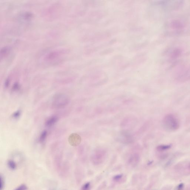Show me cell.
Instances as JSON below:
<instances>
[{
    "label": "cell",
    "instance_id": "6da1fadb",
    "mask_svg": "<svg viewBox=\"0 0 190 190\" xmlns=\"http://www.w3.org/2000/svg\"><path fill=\"white\" fill-rule=\"evenodd\" d=\"M185 25L182 21L179 19L170 21L166 25V30L170 34L177 35L183 32Z\"/></svg>",
    "mask_w": 190,
    "mask_h": 190
},
{
    "label": "cell",
    "instance_id": "7a4b0ae2",
    "mask_svg": "<svg viewBox=\"0 0 190 190\" xmlns=\"http://www.w3.org/2000/svg\"><path fill=\"white\" fill-rule=\"evenodd\" d=\"M163 126L165 129L170 132L177 130L179 127V123L177 118L173 114H167L164 118Z\"/></svg>",
    "mask_w": 190,
    "mask_h": 190
},
{
    "label": "cell",
    "instance_id": "3957f363",
    "mask_svg": "<svg viewBox=\"0 0 190 190\" xmlns=\"http://www.w3.org/2000/svg\"><path fill=\"white\" fill-rule=\"evenodd\" d=\"M183 4V2L180 1H164L159 3L163 10L169 11L179 10Z\"/></svg>",
    "mask_w": 190,
    "mask_h": 190
},
{
    "label": "cell",
    "instance_id": "277c9868",
    "mask_svg": "<svg viewBox=\"0 0 190 190\" xmlns=\"http://www.w3.org/2000/svg\"><path fill=\"white\" fill-rule=\"evenodd\" d=\"M183 51L180 48L174 47L170 48L165 53V57L168 59V61L171 62L177 61L183 54Z\"/></svg>",
    "mask_w": 190,
    "mask_h": 190
},
{
    "label": "cell",
    "instance_id": "5b68a950",
    "mask_svg": "<svg viewBox=\"0 0 190 190\" xmlns=\"http://www.w3.org/2000/svg\"><path fill=\"white\" fill-rule=\"evenodd\" d=\"M69 102V99L66 95L60 94L57 95L53 100V105L56 108L65 106Z\"/></svg>",
    "mask_w": 190,
    "mask_h": 190
},
{
    "label": "cell",
    "instance_id": "8992f818",
    "mask_svg": "<svg viewBox=\"0 0 190 190\" xmlns=\"http://www.w3.org/2000/svg\"><path fill=\"white\" fill-rule=\"evenodd\" d=\"M65 53V51L62 49L51 51L45 55L44 60L48 62L54 61L62 56Z\"/></svg>",
    "mask_w": 190,
    "mask_h": 190
},
{
    "label": "cell",
    "instance_id": "52a82bcc",
    "mask_svg": "<svg viewBox=\"0 0 190 190\" xmlns=\"http://www.w3.org/2000/svg\"><path fill=\"white\" fill-rule=\"evenodd\" d=\"M70 163L68 162L65 161L60 170L57 173L62 178H67L70 174Z\"/></svg>",
    "mask_w": 190,
    "mask_h": 190
},
{
    "label": "cell",
    "instance_id": "ba28073f",
    "mask_svg": "<svg viewBox=\"0 0 190 190\" xmlns=\"http://www.w3.org/2000/svg\"><path fill=\"white\" fill-rule=\"evenodd\" d=\"M57 120H58V118L56 117H52L49 118L46 122V126L48 127L51 126L57 122Z\"/></svg>",
    "mask_w": 190,
    "mask_h": 190
},
{
    "label": "cell",
    "instance_id": "9c48e42d",
    "mask_svg": "<svg viewBox=\"0 0 190 190\" xmlns=\"http://www.w3.org/2000/svg\"><path fill=\"white\" fill-rule=\"evenodd\" d=\"M10 49L9 48L5 47L3 48L1 50V58H3L8 55L10 53Z\"/></svg>",
    "mask_w": 190,
    "mask_h": 190
},
{
    "label": "cell",
    "instance_id": "30bf717a",
    "mask_svg": "<svg viewBox=\"0 0 190 190\" xmlns=\"http://www.w3.org/2000/svg\"><path fill=\"white\" fill-rule=\"evenodd\" d=\"M7 165L10 169L12 170H15L17 168V163L12 160H9L8 161Z\"/></svg>",
    "mask_w": 190,
    "mask_h": 190
},
{
    "label": "cell",
    "instance_id": "8fae6325",
    "mask_svg": "<svg viewBox=\"0 0 190 190\" xmlns=\"http://www.w3.org/2000/svg\"><path fill=\"white\" fill-rule=\"evenodd\" d=\"M0 181H1V186H0V190H3L5 186V180L4 176L1 174L0 175Z\"/></svg>",
    "mask_w": 190,
    "mask_h": 190
},
{
    "label": "cell",
    "instance_id": "7c38bea8",
    "mask_svg": "<svg viewBox=\"0 0 190 190\" xmlns=\"http://www.w3.org/2000/svg\"><path fill=\"white\" fill-rule=\"evenodd\" d=\"M170 147V145H161L158 146L157 147V149L158 150L163 151L168 149Z\"/></svg>",
    "mask_w": 190,
    "mask_h": 190
},
{
    "label": "cell",
    "instance_id": "4fadbf2b",
    "mask_svg": "<svg viewBox=\"0 0 190 190\" xmlns=\"http://www.w3.org/2000/svg\"><path fill=\"white\" fill-rule=\"evenodd\" d=\"M28 189V187L27 186L26 184H23L19 185L14 190H27Z\"/></svg>",
    "mask_w": 190,
    "mask_h": 190
},
{
    "label": "cell",
    "instance_id": "5bb4252c",
    "mask_svg": "<svg viewBox=\"0 0 190 190\" xmlns=\"http://www.w3.org/2000/svg\"><path fill=\"white\" fill-rule=\"evenodd\" d=\"M90 189V183L89 182H87L82 185L80 190H89Z\"/></svg>",
    "mask_w": 190,
    "mask_h": 190
},
{
    "label": "cell",
    "instance_id": "9a60e30c",
    "mask_svg": "<svg viewBox=\"0 0 190 190\" xmlns=\"http://www.w3.org/2000/svg\"><path fill=\"white\" fill-rule=\"evenodd\" d=\"M47 135V132L46 131H44L42 133L40 137V141L41 142H44V140L46 138Z\"/></svg>",
    "mask_w": 190,
    "mask_h": 190
},
{
    "label": "cell",
    "instance_id": "2e32d148",
    "mask_svg": "<svg viewBox=\"0 0 190 190\" xmlns=\"http://www.w3.org/2000/svg\"><path fill=\"white\" fill-rule=\"evenodd\" d=\"M123 175L122 174H118V175H116L113 177V180H114L117 181L119 180L122 177Z\"/></svg>",
    "mask_w": 190,
    "mask_h": 190
},
{
    "label": "cell",
    "instance_id": "e0dca14e",
    "mask_svg": "<svg viewBox=\"0 0 190 190\" xmlns=\"http://www.w3.org/2000/svg\"><path fill=\"white\" fill-rule=\"evenodd\" d=\"M184 187V184L183 183H180L177 187L176 190H183Z\"/></svg>",
    "mask_w": 190,
    "mask_h": 190
},
{
    "label": "cell",
    "instance_id": "ac0fdd59",
    "mask_svg": "<svg viewBox=\"0 0 190 190\" xmlns=\"http://www.w3.org/2000/svg\"><path fill=\"white\" fill-rule=\"evenodd\" d=\"M20 114V112L19 111H17L14 114V118H18L19 117Z\"/></svg>",
    "mask_w": 190,
    "mask_h": 190
},
{
    "label": "cell",
    "instance_id": "d6986e66",
    "mask_svg": "<svg viewBox=\"0 0 190 190\" xmlns=\"http://www.w3.org/2000/svg\"><path fill=\"white\" fill-rule=\"evenodd\" d=\"M18 88H19V85H18V84H15L14 85V87H13V88H14L15 90L18 89Z\"/></svg>",
    "mask_w": 190,
    "mask_h": 190
}]
</instances>
